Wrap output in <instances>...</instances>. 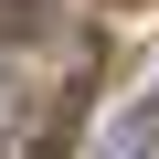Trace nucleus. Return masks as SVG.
<instances>
[{"label":"nucleus","instance_id":"f257e3e1","mask_svg":"<svg viewBox=\"0 0 159 159\" xmlns=\"http://www.w3.org/2000/svg\"><path fill=\"white\" fill-rule=\"evenodd\" d=\"M148 138H159V74H148V96H138V106L96 138V159H148Z\"/></svg>","mask_w":159,"mask_h":159}]
</instances>
